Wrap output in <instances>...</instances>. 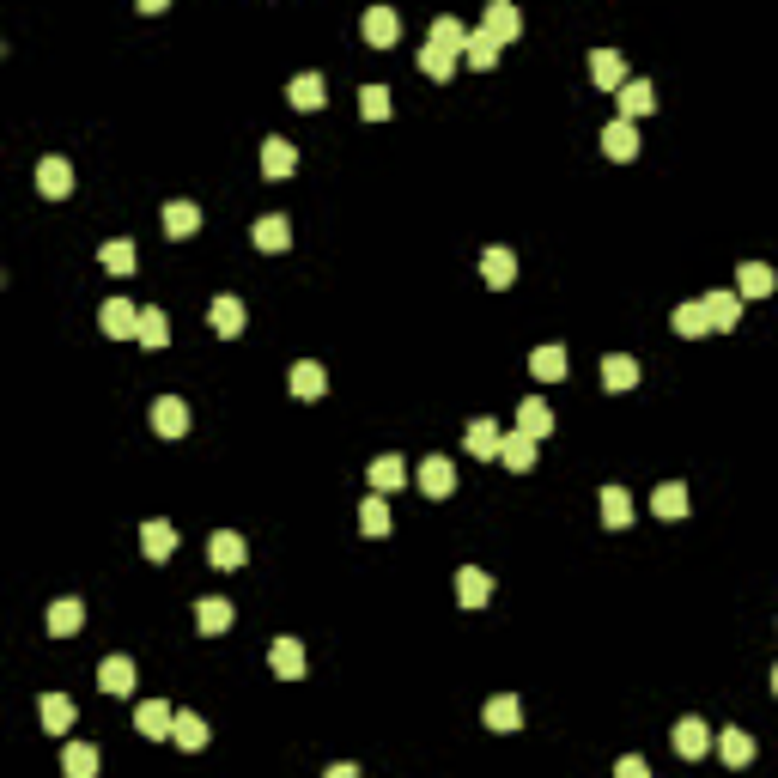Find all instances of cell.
<instances>
[{
  "instance_id": "1",
  "label": "cell",
  "mask_w": 778,
  "mask_h": 778,
  "mask_svg": "<svg viewBox=\"0 0 778 778\" xmlns=\"http://www.w3.org/2000/svg\"><path fill=\"white\" fill-rule=\"evenodd\" d=\"M456 49H469V31H462L456 19H438L432 37H426V49H420V73L444 86L450 73H456Z\"/></svg>"
},
{
  "instance_id": "2",
  "label": "cell",
  "mask_w": 778,
  "mask_h": 778,
  "mask_svg": "<svg viewBox=\"0 0 778 778\" xmlns=\"http://www.w3.org/2000/svg\"><path fill=\"white\" fill-rule=\"evenodd\" d=\"M43 627H49V639H73V633L86 627V602H80V596H61V602H49Z\"/></svg>"
},
{
  "instance_id": "3",
  "label": "cell",
  "mask_w": 778,
  "mask_h": 778,
  "mask_svg": "<svg viewBox=\"0 0 778 778\" xmlns=\"http://www.w3.org/2000/svg\"><path fill=\"white\" fill-rule=\"evenodd\" d=\"M286 389H292V396H298V402H317V396H323V389H329V371H323L317 359H298V365L286 371Z\"/></svg>"
},
{
  "instance_id": "4",
  "label": "cell",
  "mask_w": 778,
  "mask_h": 778,
  "mask_svg": "<svg viewBox=\"0 0 778 778\" xmlns=\"http://www.w3.org/2000/svg\"><path fill=\"white\" fill-rule=\"evenodd\" d=\"M134 730H140L146 742H159V736H171V730H177V712L165 706V699H146V706L134 712Z\"/></svg>"
},
{
  "instance_id": "5",
  "label": "cell",
  "mask_w": 778,
  "mask_h": 778,
  "mask_svg": "<svg viewBox=\"0 0 778 778\" xmlns=\"http://www.w3.org/2000/svg\"><path fill=\"white\" fill-rule=\"evenodd\" d=\"M481 31H487V37L505 49V43L523 31V19H517V7H511V0H487V19H481Z\"/></svg>"
},
{
  "instance_id": "6",
  "label": "cell",
  "mask_w": 778,
  "mask_h": 778,
  "mask_svg": "<svg viewBox=\"0 0 778 778\" xmlns=\"http://www.w3.org/2000/svg\"><path fill=\"white\" fill-rule=\"evenodd\" d=\"M244 554H250V548H244V535H238V529H219V535L207 541V560H213L219 572H238Z\"/></svg>"
},
{
  "instance_id": "7",
  "label": "cell",
  "mask_w": 778,
  "mask_h": 778,
  "mask_svg": "<svg viewBox=\"0 0 778 778\" xmlns=\"http://www.w3.org/2000/svg\"><path fill=\"white\" fill-rule=\"evenodd\" d=\"M602 152H608L614 165L639 159V128H633V122H608V128H602Z\"/></svg>"
},
{
  "instance_id": "8",
  "label": "cell",
  "mask_w": 778,
  "mask_h": 778,
  "mask_svg": "<svg viewBox=\"0 0 778 778\" xmlns=\"http://www.w3.org/2000/svg\"><path fill=\"white\" fill-rule=\"evenodd\" d=\"M292 171H298V146L280 140V134H268L262 140V177H292Z\"/></svg>"
},
{
  "instance_id": "9",
  "label": "cell",
  "mask_w": 778,
  "mask_h": 778,
  "mask_svg": "<svg viewBox=\"0 0 778 778\" xmlns=\"http://www.w3.org/2000/svg\"><path fill=\"white\" fill-rule=\"evenodd\" d=\"M104 335H110V341H134V335H140V310H134L128 298H110V304H104Z\"/></svg>"
},
{
  "instance_id": "10",
  "label": "cell",
  "mask_w": 778,
  "mask_h": 778,
  "mask_svg": "<svg viewBox=\"0 0 778 778\" xmlns=\"http://www.w3.org/2000/svg\"><path fill=\"white\" fill-rule=\"evenodd\" d=\"M152 432H159V438H183L189 432V408L177 396H159V402H152Z\"/></svg>"
},
{
  "instance_id": "11",
  "label": "cell",
  "mask_w": 778,
  "mask_h": 778,
  "mask_svg": "<svg viewBox=\"0 0 778 778\" xmlns=\"http://www.w3.org/2000/svg\"><path fill=\"white\" fill-rule=\"evenodd\" d=\"M420 493H426V499H450V493H456V469H450L444 456H426V462H420Z\"/></svg>"
},
{
  "instance_id": "12",
  "label": "cell",
  "mask_w": 778,
  "mask_h": 778,
  "mask_svg": "<svg viewBox=\"0 0 778 778\" xmlns=\"http://www.w3.org/2000/svg\"><path fill=\"white\" fill-rule=\"evenodd\" d=\"M669 742H675V754H681V760H699V754L712 748V730L699 724V718H681V724L669 730Z\"/></svg>"
},
{
  "instance_id": "13",
  "label": "cell",
  "mask_w": 778,
  "mask_h": 778,
  "mask_svg": "<svg viewBox=\"0 0 778 778\" xmlns=\"http://www.w3.org/2000/svg\"><path fill=\"white\" fill-rule=\"evenodd\" d=\"M590 80H596L602 92H620V86H627V61H620V49H596V55H590Z\"/></svg>"
},
{
  "instance_id": "14",
  "label": "cell",
  "mask_w": 778,
  "mask_h": 778,
  "mask_svg": "<svg viewBox=\"0 0 778 778\" xmlns=\"http://www.w3.org/2000/svg\"><path fill=\"white\" fill-rule=\"evenodd\" d=\"M250 238H256V250H268V256H280V250H292V225H286L280 213H262V219H256V231H250Z\"/></svg>"
},
{
  "instance_id": "15",
  "label": "cell",
  "mask_w": 778,
  "mask_h": 778,
  "mask_svg": "<svg viewBox=\"0 0 778 778\" xmlns=\"http://www.w3.org/2000/svg\"><path fill=\"white\" fill-rule=\"evenodd\" d=\"M699 304H706V317H712V329H736L742 323V292H706V298H699Z\"/></svg>"
},
{
  "instance_id": "16",
  "label": "cell",
  "mask_w": 778,
  "mask_h": 778,
  "mask_svg": "<svg viewBox=\"0 0 778 778\" xmlns=\"http://www.w3.org/2000/svg\"><path fill=\"white\" fill-rule=\"evenodd\" d=\"M37 718H43L49 736H61V730H73V718H80V712H73L67 693H43V699H37Z\"/></svg>"
},
{
  "instance_id": "17",
  "label": "cell",
  "mask_w": 778,
  "mask_h": 778,
  "mask_svg": "<svg viewBox=\"0 0 778 778\" xmlns=\"http://www.w3.org/2000/svg\"><path fill=\"white\" fill-rule=\"evenodd\" d=\"M396 37H402V19L389 13V7H371V13H365V43H371V49H396Z\"/></svg>"
},
{
  "instance_id": "18",
  "label": "cell",
  "mask_w": 778,
  "mask_h": 778,
  "mask_svg": "<svg viewBox=\"0 0 778 778\" xmlns=\"http://www.w3.org/2000/svg\"><path fill=\"white\" fill-rule=\"evenodd\" d=\"M620 98V122H633V116H651L657 110V92H651V80H627L614 92Z\"/></svg>"
},
{
  "instance_id": "19",
  "label": "cell",
  "mask_w": 778,
  "mask_h": 778,
  "mask_svg": "<svg viewBox=\"0 0 778 778\" xmlns=\"http://www.w3.org/2000/svg\"><path fill=\"white\" fill-rule=\"evenodd\" d=\"M37 189H43L49 201H67V195H73V165H67V159H43V165H37Z\"/></svg>"
},
{
  "instance_id": "20",
  "label": "cell",
  "mask_w": 778,
  "mask_h": 778,
  "mask_svg": "<svg viewBox=\"0 0 778 778\" xmlns=\"http://www.w3.org/2000/svg\"><path fill=\"white\" fill-rule=\"evenodd\" d=\"M268 669H274L280 681H298V675H304V645H298V639H274V645H268Z\"/></svg>"
},
{
  "instance_id": "21",
  "label": "cell",
  "mask_w": 778,
  "mask_h": 778,
  "mask_svg": "<svg viewBox=\"0 0 778 778\" xmlns=\"http://www.w3.org/2000/svg\"><path fill=\"white\" fill-rule=\"evenodd\" d=\"M462 444H469V456H481V462H487V456H499V450H505V432H499L493 420H469Z\"/></svg>"
},
{
  "instance_id": "22",
  "label": "cell",
  "mask_w": 778,
  "mask_h": 778,
  "mask_svg": "<svg viewBox=\"0 0 778 778\" xmlns=\"http://www.w3.org/2000/svg\"><path fill=\"white\" fill-rule=\"evenodd\" d=\"M487 596H493V578H487L481 566H462V572H456V602H462V608H481Z\"/></svg>"
},
{
  "instance_id": "23",
  "label": "cell",
  "mask_w": 778,
  "mask_h": 778,
  "mask_svg": "<svg viewBox=\"0 0 778 778\" xmlns=\"http://www.w3.org/2000/svg\"><path fill=\"white\" fill-rule=\"evenodd\" d=\"M517 432H529V438L541 444V438H548V432H554V408H548V402H541V396H529V402L517 408Z\"/></svg>"
},
{
  "instance_id": "24",
  "label": "cell",
  "mask_w": 778,
  "mask_h": 778,
  "mask_svg": "<svg viewBox=\"0 0 778 778\" xmlns=\"http://www.w3.org/2000/svg\"><path fill=\"white\" fill-rule=\"evenodd\" d=\"M195 627H201L207 639H219V633L231 627V602H225V596H201V602H195Z\"/></svg>"
},
{
  "instance_id": "25",
  "label": "cell",
  "mask_w": 778,
  "mask_h": 778,
  "mask_svg": "<svg viewBox=\"0 0 778 778\" xmlns=\"http://www.w3.org/2000/svg\"><path fill=\"white\" fill-rule=\"evenodd\" d=\"M602 383L614 389V396H627V389L639 383V359H627V353H608V359H602Z\"/></svg>"
},
{
  "instance_id": "26",
  "label": "cell",
  "mask_w": 778,
  "mask_h": 778,
  "mask_svg": "<svg viewBox=\"0 0 778 778\" xmlns=\"http://www.w3.org/2000/svg\"><path fill=\"white\" fill-rule=\"evenodd\" d=\"M140 548H146V560H171V548H177V529H171L165 517H152V523L140 529Z\"/></svg>"
},
{
  "instance_id": "27",
  "label": "cell",
  "mask_w": 778,
  "mask_h": 778,
  "mask_svg": "<svg viewBox=\"0 0 778 778\" xmlns=\"http://www.w3.org/2000/svg\"><path fill=\"white\" fill-rule=\"evenodd\" d=\"M207 323H213V335H244V304L238 298H213V310H207Z\"/></svg>"
},
{
  "instance_id": "28",
  "label": "cell",
  "mask_w": 778,
  "mask_h": 778,
  "mask_svg": "<svg viewBox=\"0 0 778 778\" xmlns=\"http://www.w3.org/2000/svg\"><path fill=\"white\" fill-rule=\"evenodd\" d=\"M529 371H535L541 383H560V377H566V347H560V341L535 347V353H529Z\"/></svg>"
},
{
  "instance_id": "29",
  "label": "cell",
  "mask_w": 778,
  "mask_h": 778,
  "mask_svg": "<svg viewBox=\"0 0 778 778\" xmlns=\"http://www.w3.org/2000/svg\"><path fill=\"white\" fill-rule=\"evenodd\" d=\"M61 772L67 778H98V748L92 742H67L61 748Z\"/></svg>"
},
{
  "instance_id": "30",
  "label": "cell",
  "mask_w": 778,
  "mask_h": 778,
  "mask_svg": "<svg viewBox=\"0 0 778 778\" xmlns=\"http://www.w3.org/2000/svg\"><path fill=\"white\" fill-rule=\"evenodd\" d=\"M134 341H140L146 353H159V347L171 341V317H165V310H152V304H146V310H140V335H134Z\"/></svg>"
},
{
  "instance_id": "31",
  "label": "cell",
  "mask_w": 778,
  "mask_h": 778,
  "mask_svg": "<svg viewBox=\"0 0 778 778\" xmlns=\"http://www.w3.org/2000/svg\"><path fill=\"white\" fill-rule=\"evenodd\" d=\"M481 718H487V730H499V736H511V730L523 724V706H517V699H511V693H499V699H487V712H481Z\"/></svg>"
},
{
  "instance_id": "32",
  "label": "cell",
  "mask_w": 778,
  "mask_h": 778,
  "mask_svg": "<svg viewBox=\"0 0 778 778\" xmlns=\"http://www.w3.org/2000/svg\"><path fill=\"white\" fill-rule=\"evenodd\" d=\"M286 104L292 110H323V73H298L286 86Z\"/></svg>"
},
{
  "instance_id": "33",
  "label": "cell",
  "mask_w": 778,
  "mask_h": 778,
  "mask_svg": "<svg viewBox=\"0 0 778 778\" xmlns=\"http://www.w3.org/2000/svg\"><path fill=\"white\" fill-rule=\"evenodd\" d=\"M402 481H408V462H402L396 450H389V456H377V462H371V487H377V493H396Z\"/></svg>"
},
{
  "instance_id": "34",
  "label": "cell",
  "mask_w": 778,
  "mask_h": 778,
  "mask_svg": "<svg viewBox=\"0 0 778 778\" xmlns=\"http://www.w3.org/2000/svg\"><path fill=\"white\" fill-rule=\"evenodd\" d=\"M481 274H487V286H511V280H517V256H511L505 244H493V250L481 256Z\"/></svg>"
},
{
  "instance_id": "35",
  "label": "cell",
  "mask_w": 778,
  "mask_h": 778,
  "mask_svg": "<svg viewBox=\"0 0 778 778\" xmlns=\"http://www.w3.org/2000/svg\"><path fill=\"white\" fill-rule=\"evenodd\" d=\"M687 505H693V499H687V487H681V481H663V487L651 493V511H657V517H669V523H675V517H687Z\"/></svg>"
},
{
  "instance_id": "36",
  "label": "cell",
  "mask_w": 778,
  "mask_h": 778,
  "mask_svg": "<svg viewBox=\"0 0 778 778\" xmlns=\"http://www.w3.org/2000/svg\"><path fill=\"white\" fill-rule=\"evenodd\" d=\"M499 462H505V469H535V438L529 432H505V450H499Z\"/></svg>"
},
{
  "instance_id": "37",
  "label": "cell",
  "mask_w": 778,
  "mask_h": 778,
  "mask_svg": "<svg viewBox=\"0 0 778 778\" xmlns=\"http://www.w3.org/2000/svg\"><path fill=\"white\" fill-rule=\"evenodd\" d=\"M602 523H608V529H627V523H633V499H627V487H602Z\"/></svg>"
},
{
  "instance_id": "38",
  "label": "cell",
  "mask_w": 778,
  "mask_h": 778,
  "mask_svg": "<svg viewBox=\"0 0 778 778\" xmlns=\"http://www.w3.org/2000/svg\"><path fill=\"white\" fill-rule=\"evenodd\" d=\"M778 286V274L766 268V262H742V274H736V292H748V298H766Z\"/></svg>"
},
{
  "instance_id": "39",
  "label": "cell",
  "mask_w": 778,
  "mask_h": 778,
  "mask_svg": "<svg viewBox=\"0 0 778 778\" xmlns=\"http://www.w3.org/2000/svg\"><path fill=\"white\" fill-rule=\"evenodd\" d=\"M165 231H171V238L201 231V207H195V201H171V207H165Z\"/></svg>"
},
{
  "instance_id": "40",
  "label": "cell",
  "mask_w": 778,
  "mask_h": 778,
  "mask_svg": "<svg viewBox=\"0 0 778 778\" xmlns=\"http://www.w3.org/2000/svg\"><path fill=\"white\" fill-rule=\"evenodd\" d=\"M98 687H104V693H128V687H134V663H128V657H104Z\"/></svg>"
},
{
  "instance_id": "41",
  "label": "cell",
  "mask_w": 778,
  "mask_h": 778,
  "mask_svg": "<svg viewBox=\"0 0 778 778\" xmlns=\"http://www.w3.org/2000/svg\"><path fill=\"white\" fill-rule=\"evenodd\" d=\"M207 736H213V730H207L195 712H177V730H171V742H177V748H189V754H195V748H207Z\"/></svg>"
},
{
  "instance_id": "42",
  "label": "cell",
  "mask_w": 778,
  "mask_h": 778,
  "mask_svg": "<svg viewBox=\"0 0 778 778\" xmlns=\"http://www.w3.org/2000/svg\"><path fill=\"white\" fill-rule=\"evenodd\" d=\"M718 754H724V766H748V760H754V736H748V730H724V736H718Z\"/></svg>"
},
{
  "instance_id": "43",
  "label": "cell",
  "mask_w": 778,
  "mask_h": 778,
  "mask_svg": "<svg viewBox=\"0 0 778 778\" xmlns=\"http://www.w3.org/2000/svg\"><path fill=\"white\" fill-rule=\"evenodd\" d=\"M669 329H675V335H706V329H712V317H706V304H675V317H669Z\"/></svg>"
},
{
  "instance_id": "44",
  "label": "cell",
  "mask_w": 778,
  "mask_h": 778,
  "mask_svg": "<svg viewBox=\"0 0 778 778\" xmlns=\"http://www.w3.org/2000/svg\"><path fill=\"white\" fill-rule=\"evenodd\" d=\"M359 529H365V535H389V499H383V493H371V499L359 505Z\"/></svg>"
},
{
  "instance_id": "45",
  "label": "cell",
  "mask_w": 778,
  "mask_h": 778,
  "mask_svg": "<svg viewBox=\"0 0 778 778\" xmlns=\"http://www.w3.org/2000/svg\"><path fill=\"white\" fill-rule=\"evenodd\" d=\"M462 55H469V67H481V73L499 67V43H493L487 31H469V49H462Z\"/></svg>"
},
{
  "instance_id": "46",
  "label": "cell",
  "mask_w": 778,
  "mask_h": 778,
  "mask_svg": "<svg viewBox=\"0 0 778 778\" xmlns=\"http://www.w3.org/2000/svg\"><path fill=\"white\" fill-rule=\"evenodd\" d=\"M359 116H365V122H383V116H389V86H365V92H359Z\"/></svg>"
},
{
  "instance_id": "47",
  "label": "cell",
  "mask_w": 778,
  "mask_h": 778,
  "mask_svg": "<svg viewBox=\"0 0 778 778\" xmlns=\"http://www.w3.org/2000/svg\"><path fill=\"white\" fill-rule=\"evenodd\" d=\"M104 268H110V274H134V244H128V238H110V244H104Z\"/></svg>"
},
{
  "instance_id": "48",
  "label": "cell",
  "mask_w": 778,
  "mask_h": 778,
  "mask_svg": "<svg viewBox=\"0 0 778 778\" xmlns=\"http://www.w3.org/2000/svg\"><path fill=\"white\" fill-rule=\"evenodd\" d=\"M614 778H651V766H645L639 754H620V760H614Z\"/></svg>"
},
{
  "instance_id": "49",
  "label": "cell",
  "mask_w": 778,
  "mask_h": 778,
  "mask_svg": "<svg viewBox=\"0 0 778 778\" xmlns=\"http://www.w3.org/2000/svg\"><path fill=\"white\" fill-rule=\"evenodd\" d=\"M323 778H359V766H347V760H341V766H329Z\"/></svg>"
},
{
  "instance_id": "50",
  "label": "cell",
  "mask_w": 778,
  "mask_h": 778,
  "mask_svg": "<svg viewBox=\"0 0 778 778\" xmlns=\"http://www.w3.org/2000/svg\"><path fill=\"white\" fill-rule=\"evenodd\" d=\"M772 693H778V669H772Z\"/></svg>"
}]
</instances>
